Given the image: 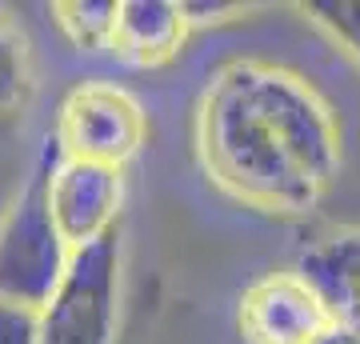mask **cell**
Wrapping results in <instances>:
<instances>
[{"label":"cell","instance_id":"30bf717a","mask_svg":"<svg viewBox=\"0 0 360 344\" xmlns=\"http://www.w3.org/2000/svg\"><path fill=\"white\" fill-rule=\"evenodd\" d=\"M120 0H60L52 16L65 40L80 52H108L112 49V28Z\"/></svg>","mask_w":360,"mask_h":344},{"label":"cell","instance_id":"5bb4252c","mask_svg":"<svg viewBox=\"0 0 360 344\" xmlns=\"http://www.w3.org/2000/svg\"><path fill=\"white\" fill-rule=\"evenodd\" d=\"M312 344H360V329H352L345 320H333Z\"/></svg>","mask_w":360,"mask_h":344},{"label":"cell","instance_id":"7c38bea8","mask_svg":"<svg viewBox=\"0 0 360 344\" xmlns=\"http://www.w3.org/2000/svg\"><path fill=\"white\" fill-rule=\"evenodd\" d=\"M0 344H37V312L0 300Z\"/></svg>","mask_w":360,"mask_h":344},{"label":"cell","instance_id":"9a60e30c","mask_svg":"<svg viewBox=\"0 0 360 344\" xmlns=\"http://www.w3.org/2000/svg\"><path fill=\"white\" fill-rule=\"evenodd\" d=\"M352 329H360V324H352Z\"/></svg>","mask_w":360,"mask_h":344},{"label":"cell","instance_id":"7a4b0ae2","mask_svg":"<svg viewBox=\"0 0 360 344\" xmlns=\"http://www.w3.org/2000/svg\"><path fill=\"white\" fill-rule=\"evenodd\" d=\"M52 160H56V144L49 136L28 180L0 217V300L28 312H40L56 296L72 260V248L56 232L49 208Z\"/></svg>","mask_w":360,"mask_h":344},{"label":"cell","instance_id":"4fadbf2b","mask_svg":"<svg viewBox=\"0 0 360 344\" xmlns=\"http://www.w3.org/2000/svg\"><path fill=\"white\" fill-rule=\"evenodd\" d=\"M184 13H188V25H208V20H229L236 13H248V8L245 4H205V0H188Z\"/></svg>","mask_w":360,"mask_h":344},{"label":"cell","instance_id":"8fae6325","mask_svg":"<svg viewBox=\"0 0 360 344\" xmlns=\"http://www.w3.org/2000/svg\"><path fill=\"white\" fill-rule=\"evenodd\" d=\"M304 16L348 60L360 64V0H312V4H304Z\"/></svg>","mask_w":360,"mask_h":344},{"label":"cell","instance_id":"ba28073f","mask_svg":"<svg viewBox=\"0 0 360 344\" xmlns=\"http://www.w3.org/2000/svg\"><path fill=\"white\" fill-rule=\"evenodd\" d=\"M296 272L321 293L336 320L360 324V229H340L309 244Z\"/></svg>","mask_w":360,"mask_h":344},{"label":"cell","instance_id":"6da1fadb","mask_svg":"<svg viewBox=\"0 0 360 344\" xmlns=\"http://www.w3.org/2000/svg\"><path fill=\"white\" fill-rule=\"evenodd\" d=\"M196 156L224 196L300 220L340 172V125L309 77L272 60H232L208 80Z\"/></svg>","mask_w":360,"mask_h":344},{"label":"cell","instance_id":"5b68a950","mask_svg":"<svg viewBox=\"0 0 360 344\" xmlns=\"http://www.w3.org/2000/svg\"><path fill=\"white\" fill-rule=\"evenodd\" d=\"M120 200H124L120 168L65 160L56 153L49 172V208H52V224H56V232L65 236L72 253L116 232Z\"/></svg>","mask_w":360,"mask_h":344},{"label":"cell","instance_id":"9c48e42d","mask_svg":"<svg viewBox=\"0 0 360 344\" xmlns=\"http://www.w3.org/2000/svg\"><path fill=\"white\" fill-rule=\"evenodd\" d=\"M32 101V56L20 28L0 20V136H8Z\"/></svg>","mask_w":360,"mask_h":344},{"label":"cell","instance_id":"52a82bcc","mask_svg":"<svg viewBox=\"0 0 360 344\" xmlns=\"http://www.w3.org/2000/svg\"><path fill=\"white\" fill-rule=\"evenodd\" d=\"M188 28V13L176 0H120L108 52L132 68H160L180 52Z\"/></svg>","mask_w":360,"mask_h":344},{"label":"cell","instance_id":"3957f363","mask_svg":"<svg viewBox=\"0 0 360 344\" xmlns=\"http://www.w3.org/2000/svg\"><path fill=\"white\" fill-rule=\"evenodd\" d=\"M120 265V229L89 248H77L56 296L37 312V344H116Z\"/></svg>","mask_w":360,"mask_h":344},{"label":"cell","instance_id":"8992f818","mask_svg":"<svg viewBox=\"0 0 360 344\" xmlns=\"http://www.w3.org/2000/svg\"><path fill=\"white\" fill-rule=\"evenodd\" d=\"M333 320L321 293L296 268L252 281L236 308V324L248 344H312Z\"/></svg>","mask_w":360,"mask_h":344},{"label":"cell","instance_id":"277c9868","mask_svg":"<svg viewBox=\"0 0 360 344\" xmlns=\"http://www.w3.org/2000/svg\"><path fill=\"white\" fill-rule=\"evenodd\" d=\"M148 141V116L141 101L120 84L108 80H84L65 96L52 144L65 160H89V165L124 168Z\"/></svg>","mask_w":360,"mask_h":344}]
</instances>
